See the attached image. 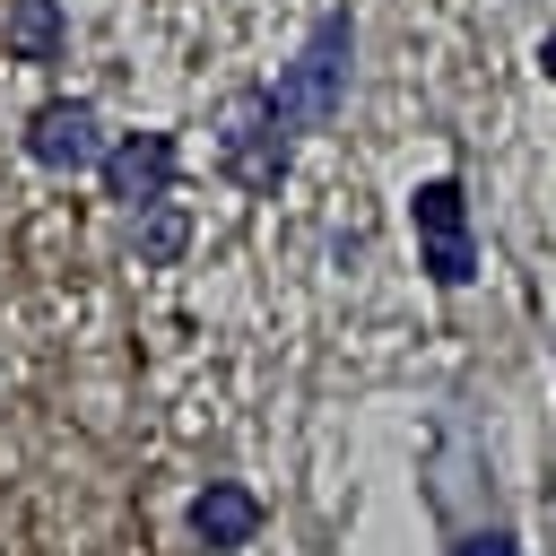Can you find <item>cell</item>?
<instances>
[{"label": "cell", "mask_w": 556, "mask_h": 556, "mask_svg": "<svg viewBox=\"0 0 556 556\" xmlns=\"http://www.w3.org/2000/svg\"><path fill=\"white\" fill-rule=\"evenodd\" d=\"M348 61H356V17L330 9V17L313 26V43L278 70L269 122H278V130H330V113H339V96H348Z\"/></svg>", "instance_id": "6da1fadb"}, {"label": "cell", "mask_w": 556, "mask_h": 556, "mask_svg": "<svg viewBox=\"0 0 556 556\" xmlns=\"http://www.w3.org/2000/svg\"><path fill=\"white\" fill-rule=\"evenodd\" d=\"M217 156H226V174H235L252 200H278V182H287V130L269 122V87L226 96V113H217Z\"/></svg>", "instance_id": "7a4b0ae2"}, {"label": "cell", "mask_w": 556, "mask_h": 556, "mask_svg": "<svg viewBox=\"0 0 556 556\" xmlns=\"http://www.w3.org/2000/svg\"><path fill=\"white\" fill-rule=\"evenodd\" d=\"M26 156H35L43 174H96V165H104V122H96V104H87V96L35 104V113H26Z\"/></svg>", "instance_id": "3957f363"}, {"label": "cell", "mask_w": 556, "mask_h": 556, "mask_svg": "<svg viewBox=\"0 0 556 556\" xmlns=\"http://www.w3.org/2000/svg\"><path fill=\"white\" fill-rule=\"evenodd\" d=\"M174 165H182V148H174V130H130L122 148H104V200H122L130 217L139 208H156V200H174Z\"/></svg>", "instance_id": "277c9868"}, {"label": "cell", "mask_w": 556, "mask_h": 556, "mask_svg": "<svg viewBox=\"0 0 556 556\" xmlns=\"http://www.w3.org/2000/svg\"><path fill=\"white\" fill-rule=\"evenodd\" d=\"M191 530H200L208 547H252V530H261V495L235 486V478H208V486L191 495Z\"/></svg>", "instance_id": "5b68a950"}, {"label": "cell", "mask_w": 556, "mask_h": 556, "mask_svg": "<svg viewBox=\"0 0 556 556\" xmlns=\"http://www.w3.org/2000/svg\"><path fill=\"white\" fill-rule=\"evenodd\" d=\"M0 43H9V61H61V43H70L61 0H9L0 9Z\"/></svg>", "instance_id": "8992f818"}, {"label": "cell", "mask_w": 556, "mask_h": 556, "mask_svg": "<svg viewBox=\"0 0 556 556\" xmlns=\"http://www.w3.org/2000/svg\"><path fill=\"white\" fill-rule=\"evenodd\" d=\"M408 226H417V243H452V235H469V191H460L452 174L417 182V191H408Z\"/></svg>", "instance_id": "52a82bcc"}, {"label": "cell", "mask_w": 556, "mask_h": 556, "mask_svg": "<svg viewBox=\"0 0 556 556\" xmlns=\"http://www.w3.org/2000/svg\"><path fill=\"white\" fill-rule=\"evenodd\" d=\"M130 243H139V261H148V269H174V261L191 252V208H182V200L139 208V217H130Z\"/></svg>", "instance_id": "ba28073f"}, {"label": "cell", "mask_w": 556, "mask_h": 556, "mask_svg": "<svg viewBox=\"0 0 556 556\" xmlns=\"http://www.w3.org/2000/svg\"><path fill=\"white\" fill-rule=\"evenodd\" d=\"M417 269H426L434 287H469V278H478V252H469V235H452V243H426Z\"/></svg>", "instance_id": "9c48e42d"}, {"label": "cell", "mask_w": 556, "mask_h": 556, "mask_svg": "<svg viewBox=\"0 0 556 556\" xmlns=\"http://www.w3.org/2000/svg\"><path fill=\"white\" fill-rule=\"evenodd\" d=\"M460 556H513V547H504V539H469Z\"/></svg>", "instance_id": "30bf717a"}]
</instances>
